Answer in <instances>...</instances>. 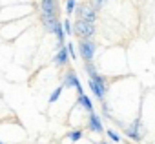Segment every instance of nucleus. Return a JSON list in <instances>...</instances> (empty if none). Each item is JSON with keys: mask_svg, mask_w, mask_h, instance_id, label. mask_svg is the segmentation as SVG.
<instances>
[{"mask_svg": "<svg viewBox=\"0 0 155 144\" xmlns=\"http://www.w3.org/2000/svg\"><path fill=\"white\" fill-rule=\"evenodd\" d=\"M90 88H91L93 95H95L99 100H104V97H106V93H108V84H106L104 77H101L99 73L93 75V77H90Z\"/></svg>", "mask_w": 155, "mask_h": 144, "instance_id": "nucleus-1", "label": "nucleus"}, {"mask_svg": "<svg viewBox=\"0 0 155 144\" xmlns=\"http://www.w3.org/2000/svg\"><path fill=\"white\" fill-rule=\"evenodd\" d=\"M73 33H77L81 38H91L95 35V24L84 18H79L73 26Z\"/></svg>", "mask_w": 155, "mask_h": 144, "instance_id": "nucleus-2", "label": "nucleus"}, {"mask_svg": "<svg viewBox=\"0 0 155 144\" xmlns=\"http://www.w3.org/2000/svg\"><path fill=\"white\" fill-rule=\"evenodd\" d=\"M95 51H97V44L91 38H81V42H79V53L84 58V62H91L93 57H95Z\"/></svg>", "mask_w": 155, "mask_h": 144, "instance_id": "nucleus-3", "label": "nucleus"}, {"mask_svg": "<svg viewBox=\"0 0 155 144\" xmlns=\"http://www.w3.org/2000/svg\"><path fill=\"white\" fill-rule=\"evenodd\" d=\"M77 13H79V18H84V20H90V22L97 20V9H95V6L82 4V6L77 8Z\"/></svg>", "mask_w": 155, "mask_h": 144, "instance_id": "nucleus-4", "label": "nucleus"}, {"mask_svg": "<svg viewBox=\"0 0 155 144\" xmlns=\"http://www.w3.org/2000/svg\"><path fill=\"white\" fill-rule=\"evenodd\" d=\"M64 88H75L77 90V93H82V86H81V80L77 79V75H75V71H68V73L64 75Z\"/></svg>", "mask_w": 155, "mask_h": 144, "instance_id": "nucleus-5", "label": "nucleus"}, {"mask_svg": "<svg viewBox=\"0 0 155 144\" xmlns=\"http://www.w3.org/2000/svg\"><path fill=\"white\" fill-rule=\"evenodd\" d=\"M69 49H68V46H62V47H58V51H57V55L53 57V62H55V66H66L68 64V60H69Z\"/></svg>", "mask_w": 155, "mask_h": 144, "instance_id": "nucleus-6", "label": "nucleus"}, {"mask_svg": "<svg viewBox=\"0 0 155 144\" xmlns=\"http://www.w3.org/2000/svg\"><path fill=\"white\" fill-rule=\"evenodd\" d=\"M40 11L42 15L57 17V0H40Z\"/></svg>", "mask_w": 155, "mask_h": 144, "instance_id": "nucleus-7", "label": "nucleus"}, {"mask_svg": "<svg viewBox=\"0 0 155 144\" xmlns=\"http://www.w3.org/2000/svg\"><path fill=\"white\" fill-rule=\"evenodd\" d=\"M88 128H90V131H95V133H102V131H104L102 122H101V117L95 115L93 111H91L90 117H88Z\"/></svg>", "mask_w": 155, "mask_h": 144, "instance_id": "nucleus-8", "label": "nucleus"}, {"mask_svg": "<svg viewBox=\"0 0 155 144\" xmlns=\"http://www.w3.org/2000/svg\"><path fill=\"white\" fill-rule=\"evenodd\" d=\"M42 24H44V28H46V31H48V33H55V28H57L58 20H57V17L42 15Z\"/></svg>", "mask_w": 155, "mask_h": 144, "instance_id": "nucleus-9", "label": "nucleus"}, {"mask_svg": "<svg viewBox=\"0 0 155 144\" xmlns=\"http://www.w3.org/2000/svg\"><path fill=\"white\" fill-rule=\"evenodd\" d=\"M139 126H140V120L137 119V120H135V122H133V124H131L130 128H126V135H128L130 139H133V140H140V137H142V133H140V131L137 129Z\"/></svg>", "mask_w": 155, "mask_h": 144, "instance_id": "nucleus-10", "label": "nucleus"}, {"mask_svg": "<svg viewBox=\"0 0 155 144\" xmlns=\"http://www.w3.org/2000/svg\"><path fill=\"white\" fill-rule=\"evenodd\" d=\"M77 102H79V104H81L84 110H88L90 113L93 111V104H91V100H90V97H88V95L81 93V95H79V99H77Z\"/></svg>", "mask_w": 155, "mask_h": 144, "instance_id": "nucleus-11", "label": "nucleus"}, {"mask_svg": "<svg viewBox=\"0 0 155 144\" xmlns=\"http://www.w3.org/2000/svg\"><path fill=\"white\" fill-rule=\"evenodd\" d=\"M62 88H64V84H62V86H58V88H55V91L49 95V102H51V104L58 100V97H60V93H62Z\"/></svg>", "mask_w": 155, "mask_h": 144, "instance_id": "nucleus-12", "label": "nucleus"}, {"mask_svg": "<svg viewBox=\"0 0 155 144\" xmlns=\"http://www.w3.org/2000/svg\"><path fill=\"white\" fill-rule=\"evenodd\" d=\"M68 137H69L73 142H77L79 139H82V129H73V131H69V133H68Z\"/></svg>", "mask_w": 155, "mask_h": 144, "instance_id": "nucleus-13", "label": "nucleus"}, {"mask_svg": "<svg viewBox=\"0 0 155 144\" xmlns=\"http://www.w3.org/2000/svg\"><path fill=\"white\" fill-rule=\"evenodd\" d=\"M75 8H77V0H66V13L68 15H71L75 11Z\"/></svg>", "mask_w": 155, "mask_h": 144, "instance_id": "nucleus-14", "label": "nucleus"}, {"mask_svg": "<svg viewBox=\"0 0 155 144\" xmlns=\"http://www.w3.org/2000/svg\"><path fill=\"white\" fill-rule=\"evenodd\" d=\"M106 133H108V137H110V139H111L113 142H119V140H120V135H119V133H115L113 129H108Z\"/></svg>", "mask_w": 155, "mask_h": 144, "instance_id": "nucleus-15", "label": "nucleus"}, {"mask_svg": "<svg viewBox=\"0 0 155 144\" xmlns=\"http://www.w3.org/2000/svg\"><path fill=\"white\" fill-rule=\"evenodd\" d=\"M62 24H64V31H66V35H71V33H73V26H71V22H69V20H64Z\"/></svg>", "mask_w": 155, "mask_h": 144, "instance_id": "nucleus-16", "label": "nucleus"}, {"mask_svg": "<svg viewBox=\"0 0 155 144\" xmlns=\"http://www.w3.org/2000/svg\"><path fill=\"white\" fill-rule=\"evenodd\" d=\"M104 2H106V0H93V6H95V9H101V8L104 6Z\"/></svg>", "mask_w": 155, "mask_h": 144, "instance_id": "nucleus-17", "label": "nucleus"}, {"mask_svg": "<svg viewBox=\"0 0 155 144\" xmlns=\"http://www.w3.org/2000/svg\"><path fill=\"white\" fill-rule=\"evenodd\" d=\"M68 49H69V55H71V58H77V53H75V47H73V44H68Z\"/></svg>", "mask_w": 155, "mask_h": 144, "instance_id": "nucleus-18", "label": "nucleus"}, {"mask_svg": "<svg viewBox=\"0 0 155 144\" xmlns=\"http://www.w3.org/2000/svg\"><path fill=\"white\" fill-rule=\"evenodd\" d=\"M102 144H110V142H102Z\"/></svg>", "mask_w": 155, "mask_h": 144, "instance_id": "nucleus-19", "label": "nucleus"}, {"mask_svg": "<svg viewBox=\"0 0 155 144\" xmlns=\"http://www.w3.org/2000/svg\"><path fill=\"white\" fill-rule=\"evenodd\" d=\"M0 144H4V142H2V140H0Z\"/></svg>", "mask_w": 155, "mask_h": 144, "instance_id": "nucleus-20", "label": "nucleus"}]
</instances>
